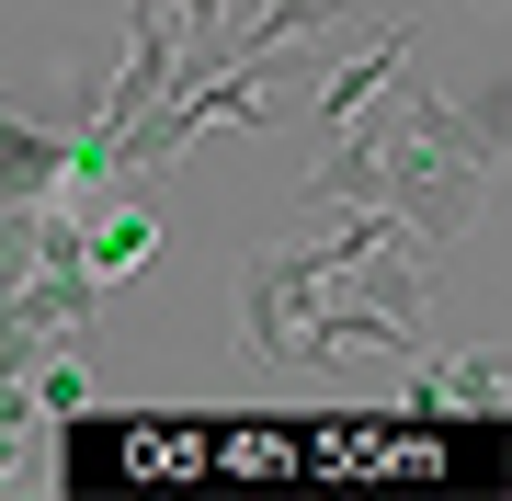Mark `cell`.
<instances>
[{"mask_svg":"<svg viewBox=\"0 0 512 501\" xmlns=\"http://www.w3.org/2000/svg\"><path fill=\"white\" fill-rule=\"evenodd\" d=\"M330 240H274L239 262V342L262 365H376L421 353L433 331V274L421 228L399 205H330Z\"/></svg>","mask_w":512,"mask_h":501,"instance_id":"obj_1","label":"cell"},{"mask_svg":"<svg viewBox=\"0 0 512 501\" xmlns=\"http://www.w3.org/2000/svg\"><path fill=\"white\" fill-rule=\"evenodd\" d=\"M444 410H478L490 422L501 410V353H433L410 376V422H444Z\"/></svg>","mask_w":512,"mask_h":501,"instance_id":"obj_3","label":"cell"},{"mask_svg":"<svg viewBox=\"0 0 512 501\" xmlns=\"http://www.w3.org/2000/svg\"><path fill=\"white\" fill-rule=\"evenodd\" d=\"M148 251H160V217H148V205H103V217H80V262H92V285H126Z\"/></svg>","mask_w":512,"mask_h":501,"instance_id":"obj_4","label":"cell"},{"mask_svg":"<svg viewBox=\"0 0 512 501\" xmlns=\"http://www.w3.org/2000/svg\"><path fill=\"white\" fill-rule=\"evenodd\" d=\"M342 126L376 149V205H399L421 240H456L478 205H490V183H501V137H478V114L421 80V46L387 69L376 103L342 114Z\"/></svg>","mask_w":512,"mask_h":501,"instance_id":"obj_2","label":"cell"},{"mask_svg":"<svg viewBox=\"0 0 512 501\" xmlns=\"http://www.w3.org/2000/svg\"><path fill=\"white\" fill-rule=\"evenodd\" d=\"M399 57H410V23H376V46H365V57H342V69L319 80V137L342 126L353 103H376V92H387V69H399Z\"/></svg>","mask_w":512,"mask_h":501,"instance_id":"obj_5","label":"cell"}]
</instances>
